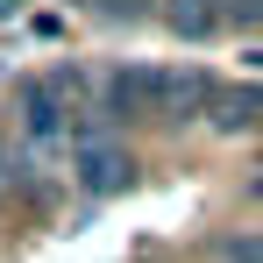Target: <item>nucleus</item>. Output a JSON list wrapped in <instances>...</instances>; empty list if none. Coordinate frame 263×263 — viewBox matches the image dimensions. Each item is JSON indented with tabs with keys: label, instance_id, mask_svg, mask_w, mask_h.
I'll list each match as a JSON object with an SVG mask.
<instances>
[{
	"label": "nucleus",
	"instance_id": "nucleus-5",
	"mask_svg": "<svg viewBox=\"0 0 263 263\" xmlns=\"http://www.w3.org/2000/svg\"><path fill=\"white\" fill-rule=\"evenodd\" d=\"M43 86L57 92V100H64L71 114H79V100H86V92H100V86H92V79H86V71H79V64H57V71H50Z\"/></svg>",
	"mask_w": 263,
	"mask_h": 263
},
{
	"label": "nucleus",
	"instance_id": "nucleus-2",
	"mask_svg": "<svg viewBox=\"0 0 263 263\" xmlns=\"http://www.w3.org/2000/svg\"><path fill=\"white\" fill-rule=\"evenodd\" d=\"M100 114L114 121V128H128V121H157L164 114V71L157 64H114L107 79H100Z\"/></svg>",
	"mask_w": 263,
	"mask_h": 263
},
{
	"label": "nucleus",
	"instance_id": "nucleus-3",
	"mask_svg": "<svg viewBox=\"0 0 263 263\" xmlns=\"http://www.w3.org/2000/svg\"><path fill=\"white\" fill-rule=\"evenodd\" d=\"M22 128H29V142H43V149H50V142L71 135V107L36 79V86H22Z\"/></svg>",
	"mask_w": 263,
	"mask_h": 263
},
{
	"label": "nucleus",
	"instance_id": "nucleus-6",
	"mask_svg": "<svg viewBox=\"0 0 263 263\" xmlns=\"http://www.w3.org/2000/svg\"><path fill=\"white\" fill-rule=\"evenodd\" d=\"M220 263H263V235H228L220 242Z\"/></svg>",
	"mask_w": 263,
	"mask_h": 263
},
{
	"label": "nucleus",
	"instance_id": "nucleus-1",
	"mask_svg": "<svg viewBox=\"0 0 263 263\" xmlns=\"http://www.w3.org/2000/svg\"><path fill=\"white\" fill-rule=\"evenodd\" d=\"M71 178H79V192H92V199H121L135 185V157L114 142V135L79 128L71 135Z\"/></svg>",
	"mask_w": 263,
	"mask_h": 263
},
{
	"label": "nucleus",
	"instance_id": "nucleus-4",
	"mask_svg": "<svg viewBox=\"0 0 263 263\" xmlns=\"http://www.w3.org/2000/svg\"><path fill=\"white\" fill-rule=\"evenodd\" d=\"M228 7L235 0H164V29L178 43H206V36L228 29Z\"/></svg>",
	"mask_w": 263,
	"mask_h": 263
},
{
	"label": "nucleus",
	"instance_id": "nucleus-7",
	"mask_svg": "<svg viewBox=\"0 0 263 263\" xmlns=\"http://www.w3.org/2000/svg\"><path fill=\"white\" fill-rule=\"evenodd\" d=\"M7 14H14V0H0V22H7Z\"/></svg>",
	"mask_w": 263,
	"mask_h": 263
}]
</instances>
